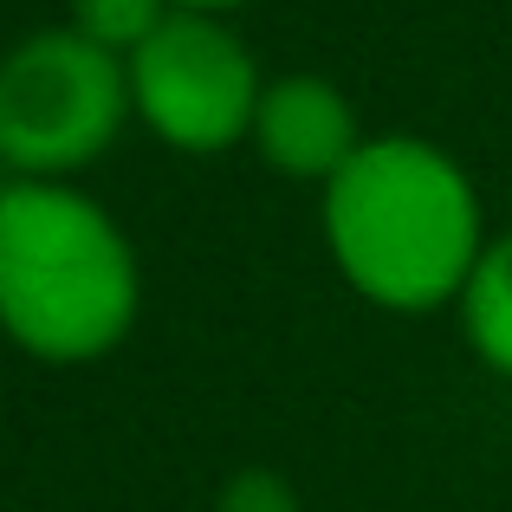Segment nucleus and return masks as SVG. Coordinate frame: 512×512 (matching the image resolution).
Segmentation results:
<instances>
[{"label": "nucleus", "instance_id": "obj_1", "mask_svg": "<svg viewBox=\"0 0 512 512\" xmlns=\"http://www.w3.org/2000/svg\"><path fill=\"white\" fill-rule=\"evenodd\" d=\"M331 266L363 305L396 318H428L461 305L480 253H487V214H480L474 175L428 137H363V150L318 188Z\"/></svg>", "mask_w": 512, "mask_h": 512}, {"label": "nucleus", "instance_id": "obj_2", "mask_svg": "<svg viewBox=\"0 0 512 512\" xmlns=\"http://www.w3.org/2000/svg\"><path fill=\"white\" fill-rule=\"evenodd\" d=\"M143 266L78 182H0V331L52 370L104 363L137 331Z\"/></svg>", "mask_w": 512, "mask_h": 512}, {"label": "nucleus", "instance_id": "obj_3", "mask_svg": "<svg viewBox=\"0 0 512 512\" xmlns=\"http://www.w3.org/2000/svg\"><path fill=\"white\" fill-rule=\"evenodd\" d=\"M130 72L78 26H46L0 52V169L72 182L124 137Z\"/></svg>", "mask_w": 512, "mask_h": 512}, {"label": "nucleus", "instance_id": "obj_4", "mask_svg": "<svg viewBox=\"0 0 512 512\" xmlns=\"http://www.w3.org/2000/svg\"><path fill=\"white\" fill-rule=\"evenodd\" d=\"M130 72V117L156 143L182 156H221L253 137L260 111V59L221 13L175 7L150 39L124 59Z\"/></svg>", "mask_w": 512, "mask_h": 512}, {"label": "nucleus", "instance_id": "obj_5", "mask_svg": "<svg viewBox=\"0 0 512 512\" xmlns=\"http://www.w3.org/2000/svg\"><path fill=\"white\" fill-rule=\"evenodd\" d=\"M247 143L260 150V163L273 175L325 188L363 150V124H357V104L344 98V85H331L318 72H286V78H266Z\"/></svg>", "mask_w": 512, "mask_h": 512}, {"label": "nucleus", "instance_id": "obj_6", "mask_svg": "<svg viewBox=\"0 0 512 512\" xmlns=\"http://www.w3.org/2000/svg\"><path fill=\"white\" fill-rule=\"evenodd\" d=\"M454 312H461L467 350H474L493 376L512 383V234L487 240V253H480V266H474V279H467Z\"/></svg>", "mask_w": 512, "mask_h": 512}, {"label": "nucleus", "instance_id": "obj_7", "mask_svg": "<svg viewBox=\"0 0 512 512\" xmlns=\"http://www.w3.org/2000/svg\"><path fill=\"white\" fill-rule=\"evenodd\" d=\"M169 13H175L169 0H72V20H65V26H78L91 46L130 59V52H137Z\"/></svg>", "mask_w": 512, "mask_h": 512}, {"label": "nucleus", "instance_id": "obj_8", "mask_svg": "<svg viewBox=\"0 0 512 512\" xmlns=\"http://www.w3.org/2000/svg\"><path fill=\"white\" fill-rule=\"evenodd\" d=\"M221 512H299V493H292V480L279 474V467H240V474H227Z\"/></svg>", "mask_w": 512, "mask_h": 512}, {"label": "nucleus", "instance_id": "obj_9", "mask_svg": "<svg viewBox=\"0 0 512 512\" xmlns=\"http://www.w3.org/2000/svg\"><path fill=\"white\" fill-rule=\"evenodd\" d=\"M169 7H188V13H234V7H247V0H169Z\"/></svg>", "mask_w": 512, "mask_h": 512}]
</instances>
